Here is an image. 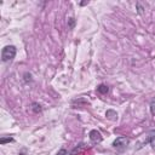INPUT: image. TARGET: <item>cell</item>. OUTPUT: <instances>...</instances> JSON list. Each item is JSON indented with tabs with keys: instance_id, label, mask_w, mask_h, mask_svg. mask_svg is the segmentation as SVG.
I'll list each match as a JSON object with an SVG mask.
<instances>
[{
	"instance_id": "cell-1",
	"label": "cell",
	"mask_w": 155,
	"mask_h": 155,
	"mask_svg": "<svg viewBox=\"0 0 155 155\" xmlns=\"http://www.w3.org/2000/svg\"><path fill=\"white\" fill-rule=\"evenodd\" d=\"M16 47L14 45H8L3 48V52H1V59L3 62H11L12 59L15 58L16 56Z\"/></svg>"
},
{
	"instance_id": "cell-2",
	"label": "cell",
	"mask_w": 155,
	"mask_h": 155,
	"mask_svg": "<svg viewBox=\"0 0 155 155\" xmlns=\"http://www.w3.org/2000/svg\"><path fill=\"white\" fill-rule=\"evenodd\" d=\"M130 144V139L127 137H117L114 142H113V148L119 152V153H122L126 150V148L128 147Z\"/></svg>"
},
{
	"instance_id": "cell-3",
	"label": "cell",
	"mask_w": 155,
	"mask_h": 155,
	"mask_svg": "<svg viewBox=\"0 0 155 155\" xmlns=\"http://www.w3.org/2000/svg\"><path fill=\"white\" fill-rule=\"evenodd\" d=\"M89 136H90V139H91L92 143L97 144V143H101L102 142V135H101L100 131H97V130H92Z\"/></svg>"
},
{
	"instance_id": "cell-4",
	"label": "cell",
	"mask_w": 155,
	"mask_h": 155,
	"mask_svg": "<svg viewBox=\"0 0 155 155\" xmlns=\"http://www.w3.org/2000/svg\"><path fill=\"white\" fill-rule=\"evenodd\" d=\"M148 143H150L152 148L155 150V130H152V131L148 133V139H147Z\"/></svg>"
},
{
	"instance_id": "cell-5",
	"label": "cell",
	"mask_w": 155,
	"mask_h": 155,
	"mask_svg": "<svg viewBox=\"0 0 155 155\" xmlns=\"http://www.w3.org/2000/svg\"><path fill=\"white\" fill-rule=\"evenodd\" d=\"M105 116L108 117L109 120H116L117 119V113L115 110H111V109H109V110H107V113H105Z\"/></svg>"
},
{
	"instance_id": "cell-6",
	"label": "cell",
	"mask_w": 155,
	"mask_h": 155,
	"mask_svg": "<svg viewBox=\"0 0 155 155\" xmlns=\"http://www.w3.org/2000/svg\"><path fill=\"white\" fill-rule=\"evenodd\" d=\"M97 91L100 92V94H102V95H107V94H108V91H109V87H108L107 85L101 84V85L97 87Z\"/></svg>"
},
{
	"instance_id": "cell-7",
	"label": "cell",
	"mask_w": 155,
	"mask_h": 155,
	"mask_svg": "<svg viewBox=\"0 0 155 155\" xmlns=\"http://www.w3.org/2000/svg\"><path fill=\"white\" fill-rule=\"evenodd\" d=\"M33 110H34V113H39V111H41V107H40V104L38 103H33Z\"/></svg>"
},
{
	"instance_id": "cell-8",
	"label": "cell",
	"mask_w": 155,
	"mask_h": 155,
	"mask_svg": "<svg viewBox=\"0 0 155 155\" xmlns=\"http://www.w3.org/2000/svg\"><path fill=\"white\" fill-rule=\"evenodd\" d=\"M150 113L153 115H155V100H153L150 102Z\"/></svg>"
},
{
	"instance_id": "cell-9",
	"label": "cell",
	"mask_w": 155,
	"mask_h": 155,
	"mask_svg": "<svg viewBox=\"0 0 155 155\" xmlns=\"http://www.w3.org/2000/svg\"><path fill=\"white\" fill-rule=\"evenodd\" d=\"M12 141V138H1V139H0V143H1V144H5L6 143V142H11Z\"/></svg>"
},
{
	"instance_id": "cell-10",
	"label": "cell",
	"mask_w": 155,
	"mask_h": 155,
	"mask_svg": "<svg viewBox=\"0 0 155 155\" xmlns=\"http://www.w3.org/2000/svg\"><path fill=\"white\" fill-rule=\"evenodd\" d=\"M137 9H138V14H139V15H142V14H143V10H144V9L142 8L139 3H137Z\"/></svg>"
},
{
	"instance_id": "cell-11",
	"label": "cell",
	"mask_w": 155,
	"mask_h": 155,
	"mask_svg": "<svg viewBox=\"0 0 155 155\" xmlns=\"http://www.w3.org/2000/svg\"><path fill=\"white\" fill-rule=\"evenodd\" d=\"M57 155H68V152H67L66 149H61V150L57 153Z\"/></svg>"
},
{
	"instance_id": "cell-12",
	"label": "cell",
	"mask_w": 155,
	"mask_h": 155,
	"mask_svg": "<svg viewBox=\"0 0 155 155\" xmlns=\"http://www.w3.org/2000/svg\"><path fill=\"white\" fill-rule=\"evenodd\" d=\"M74 22H75V21H74V18H69V27L70 28L74 27Z\"/></svg>"
}]
</instances>
